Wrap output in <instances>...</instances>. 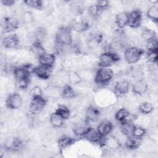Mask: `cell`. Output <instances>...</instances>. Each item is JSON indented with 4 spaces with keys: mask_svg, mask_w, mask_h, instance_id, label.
<instances>
[{
    "mask_svg": "<svg viewBox=\"0 0 158 158\" xmlns=\"http://www.w3.org/2000/svg\"><path fill=\"white\" fill-rule=\"evenodd\" d=\"M146 57L148 60L152 64H157V50L148 51Z\"/></svg>",
    "mask_w": 158,
    "mask_h": 158,
    "instance_id": "cell-38",
    "label": "cell"
},
{
    "mask_svg": "<svg viewBox=\"0 0 158 158\" xmlns=\"http://www.w3.org/2000/svg\"><path fill=\"white\" fill-rule=\"evenodd\" d=\"M127 22L128 12H121L115 15L114 23L119 30H122L127 26Z\"/></svg>",
    "mask_w": 158,
    "mask_h": 158,
    "instance_id": "cell-22",
    "label": "cell"
},
{
    "mask_svg": "<svg viewBox=\"0 0 158 158\" xmlns=\"http://www.w3.org/2000/svg\"><path fill=\"white\" fill-rule=\"evenodd\" d=\"M26 6L36 9H41L43 7V1L41 0H27L23 1Z\"/></svg>",
    "mask_w": 158,
    "mask_h": 158,
    "instance_id": "cell-34",
    "label": "cell"
},
{
    "mask_svg": "<svg viewBox=\"0 0 158 158\" xmlns=\"http://www.w3.org/2000/svg\"><path fill=\"white\" fill-rule=\"evenodd\" d=\"M147 17L154 23L158 20V8L156 5H152L149 7L146 12Z\"/></svg>",
    "mask_w": 158,
    "mask_h": 158,
    "instance_id": "cell-30",
    "label": "cell"
},
{
    "mask_svg": "<svg viewBox=\"0 0 158 158\" xmlns=\"http://www.w3.org/2000/svg\"><path fill=\"white\" fill-rule=\"evenodd\" d=\"M75 142V139L68 135H62L57 140L59 148L61 150L65 149L70 147Z\"/></svg>",
    "mask_w": 158,
    "mask_h": 158,
    "instance_id": "cell-26",
    "label": "cell"
},
{
    "mask_svg": "<svg viewBox=\"0 0 158 158\" xmlns=\"http://www.w3.org/2000/svg\"><path fill=\"white\" fill-rule=\"evenodd\" d=\"M145 46H146V48L147 49L148 51L157 50L158 42H157V37L146 41Z\"/></svg>",
    "mask_w": 158,
    "mask_h": 158,
    "instance_id": "cell-36",
    "label": "cell"
},
{
    "mask_svg": "<svg viewBox=\"0 0 158 158\" xmlns=\"http://www.w3.org/2000/svg\"><path fill=\"white\" fill-rule=\"evenodd\" d=\"M119 130L127 138L133 136V132L135 125L133 121L125 120L119 123Z\"/></svg>",
    "mask_w": 158,
    "mask_h": 158,
    "instance_id": "cell-19",
    "label": "cell"
},
{
    "mask_svg": "<svg viewBox=\"0 0 158 158\" xmlns=\"http://www.w3.org/2000/svg\"><path fill=\"white\" fill-rule=\"evenodd\" d=\"M83 137L93 143L99 144L100 145H102V146L104 143V141L106 138V137L102 136L99 133L96 128H94L93 127H91L87 130V131L85 133Z\"/></svg>",
    "mask_w": 158,
    "mask_h": 158,
    "instance_id": "cell-12",
    "label": "cell"
},
{
    "mask_svg": "<svg viewBox=\"0 0 158 158\" xmlns=\"http://www.w3.org/2000/svg\"><path fill=\"white\" fill-rule=\"evenodd\" d=\"M60 94L62 98L69 100L73 99L78 96L75 89L70 84H66L61 87Z\"/></svg>",
    "mask_w": 158,
    "mask_h": 158,
    "instance_id": "cell-20",
    "label": "cell"
},
{
    "mask_svg": "<svg viewBox=\"0 0 158 158\" xmlns=\"http://www.w3.org/2000/svg\"><path fill=\"white\" fill-rule=\"evenodd\" d=\"M101 114V110L99 107L95 106L90 105L85 110V120L90 125L91 122H94L99 120Z\"/></svg>",
    "mask_w": 158,
    "mask_h": 158,
    "instance_id": "cell-11",
    "label": "cell"
},
{
    "mask_svg": "<svg viewBox=\"0 0 158 158\" xmlns=\"http://www.w3.org/2000/svg\"><path fill=\"white\" fill-rule=\"evenodd\" d=\"M35 20L33 14L28 10H25L21 14V21L25 25H31Z\"/></svg>",
    "mask_w": 158,
    "mask_h": 158,
    "instance_id": "cell-31",
    "label": "cell"
},
{
    "mask_svg": "<svg viewBox=\"0 0 158 158\" xmlns=\"http://www.w3.org/2000/svg\"><path fill=\"white\" fill-rule=\"evenodd\" d=\"M130 87V83L128 80H118L116 81L114 85L113 93L116 96L122 97L128 93Z\"/></svg>",
    "mask_w": 158,
    "mask_h": 158,
    "instance_id": "cell-9",
    "label": "cell"
},
{
    "mask_svg": "<svg viewBox=\"0 0 158 158\" xmlns=\"http://www.w3.org/2000/svg\"><path fill=\"white\" fill-rule=\"evenodd\" d=\"M131 114L128 109L125 107H121L115 112L114 117L118 122L120 123L125 120H130L129 118L131 117Z\"/></svg>",
    "mask_w": 158,
    "mask_h": 158,
    "instance_id": "cell-24",
    "label": "cell"
},
{
    "mask_svg": "<svg viewBox=\"0 0 158 158\" xmlns=\"http://www.w3.org/2000/svg\"><path fill=\"white\" fill-rule=\"evenodd\" d=\"M47 103L48 99L43 96L32 98L29 104L30 112L33 115L40 114L46 108Z\"/></svg>",
    "mask_w": 158,
    "mask_h": 158,
    "instance_id": "cell-5",
    "label": "cell"
},
{
    "mask_svg": "<svg viewBox=\"0 0 158 158\" xmlns=\"http://www.w3.org/2000/svg\"><path fill=\"white\" fill-rule=\"evenodd\" d=\"M64 119L58 114L53 112L49 115V123L54 128H61L64 123Z\"/></svg>",
    "mask_w": 158,
    "mask_h": 158,
    "instance_id": "cell-25",
    "label": "cell"
},
{
    "mask_svg": "<svg viewBox=\"0 0 158 158\" xmlns=\"http://www.w3.org/2000/svg\"><path fill=\"white\" fill-rule=\"evenodd\" d=\"M144 51L138 46H129L123 51V57L128 64L137 63L144 54Z\"/></svg>",
    "mask_w": 158,
    "mask_h": 158,
    "instance_id": "cell-2",
    "label": "cell"
},
{
    "mask_svg": "<svg viewBox=\"0 0 158 158\" xmlns=\"http://www.w3.org/2000/svg\"><path fill=\"white\" fill-rule=\"evenodd\" d=\"M120 59V55L118 53L106 51L99 54L98 64L99 67H110L113 64L118 62Z\"/></svg>",
    "mask_w": 158,
    "mask_h": 158,
    "instance_id": "cell-4",
    "label": "cell"
},
{
    "mask_svg": "<svg viewBox=\"0 0 158 158\" xmlns=\"http://www.w3.org/2000/svg\"><path fill=\"white\" fill-rule=\"evenodd\" d=\"M141 38L146 41L150 39L156 38V33L153 29L146 27L142 30L141 32Z\"/></svg>",
    "mask_w": 158,
    "mask_h": 158,
    "instance_id": "cell-33",
    "label": "cell"
},
{
    "mask_svg": "<svg viewBox=\"0 0 158 158\" xmlns=\"http://www.w3.org/2000/svg\"><path fill=\"white\" fill-rule=\"evenodd\" d=\"M113 128L114 126L112 122L108 119H106L99 122L97 126L96 130L102 136L106 137L109 136V135L112 131Z\"/></svg>",
    "mask_w": 158,
    "mask_h": 158,
    "instance_id": "cell-17",
    "label": "cell"
},
{
    "mask_svg": "<svg viewBox=\"0 0 158 158\" xmlns=\"http://www.w3.org/2000/svg\"><path fill=\"white\" fill-rule=\"evenodd\" d=\"M1 3L5 7H11L15 3V1L14 0H2Z\"/></svg>",
    "mask_w": 158,
    "mask_h": 158,
    "instance_id": "cell-41",
    "label": "cell"
},
{
    "mask_svg": "<svg viewBox=\"0 0 158 158\" xmlns=\"http://www.w3.org/2000/svg\"><path fill=\"white\" fill-rule=\"evenodd\" d=\"M55 45L59 47L70 46L73 43L72 30L69 27H60L54 35Z\"/></svg>",
    "mask_w": 158,
    "mask_h": 158,
    "instance_id": "cell-1",
    "label": "cell"
},
{
    "mask_svg": "<svg viewBox=\"0 0 158 158\" xmlns=\"http://www.w3.org/2000/svg\"><path fill=\"white\" fill-rule=\"evenodd\" d=\"M95 4L98 9L102 12L107 10L110 6V2L108 1H98Z\"/></svg>",
    "mask_w": 158,
    "mask_h": 158,
    "instance_id": "cell-40",
    "label": "cell"
},
{
    "mask_svg": "<svg viewBox=\"0 0 158 158\" xmlns=\"http://www.w3.org/2000/svg\"><path fill=\"white\" fill-rule=\"evenodd\" d=\"M30 49L33 52V54L38 56V57L44 52H46L43 44L41 43L36 41H34L31 43Z\"/></svg>",
    "mask_w": 158,
    "mask_h": 158,
    "instance_id": "cell-27",
    "label": "cell"
},
{
    "mask_svg": "<svg viewBox=\"0 0 158 158\" xmlns=\"http://www.w3.org/2000/svg\"><path fill=\"white\" fill-rule=\"evenodd\" d=\"M146 133V129L140 125H135L133 132V136L139 137V138H143Z\"/></svg>",
    "mask_w": 158,
    "mask_h": 158,
    "instance_id": "cell-37",
    "label": "cell"
},
{
    "mask_svg": "<svg viewBox=\"0 0 158 158\" xmlns=\"http://www.w3.org/2000/svg\"><path fill=\"white\" fill-rule=\"evenodd\" d=\"M30 96L31 98L38 97L43 96V90L40 86H35L30 90Z\"/></svg>",
    "mask_w": 158,
    "mask_h": 158,
    "instance_id": "cell-39",
    "label": "cell"
},
{
    "mask_svg": "<svg viewBox=\"0 0 158 158\" xmlns=\"http://www.w3.org/2000/svg\"><path fill=\"white\" fill-rule=\"evenodd\" d=\"M55 112L60 115L64 120L69 118L71 115V111L68 106L64 104H59L56 109Z\"/></svg>",
    "mask_w": 158,
    "mask_h": 158,
    "instance_id": "cell-28",
    "label": "cell"
},
{
    "mask_svg": "<svg viewBox=\"0 0 158 158\" xmlns=\"http://www.w3.org/2000/svg\"><path fill=\"white\" fill-rule=\"evenodd\" d=\"M154 106L148 102L141 103L138 107V111L143 115H148L154 111Z\"/></svg>",
    "mask_w": 158,
    "mask_h": 158,
    "instance_id": "cell-29",
    "label": "cell"
},
{
    "mask_svg": "<svg viewBox=\"0 0 158 158\" xmlns=\"http://www.w3.org/2000/svg\"><path fill=\"white\" fill-rule=\"evenodd\" d=\"M30 78H24L15 80V86L19 89H25L28 88L30 84Z\"/></svg>",
    "mask_w": 158,
    "mask_h": 158,
    "instance_id": "cell-35",
    "label": "cell"
},
{
    "mask_svg": "<svg viewBox=\"0 0 158 158\" xmlns=\"http://www.w3.org/2000/svg\"><path fill=\"white\" fill-rule=\"evenodd\" d=\"M19 26V22L14 17H4L1 21L2 30L5 33H10L16 30Z\"/></svg>",
    "mask_w": 158,
    "mask_h": 158,
    "instance_id": "cell-7",
    "label": "cell"
},
{
    "mask_svg": "<svg viewBox=\"0 0 158 158\" xmlns=\"http://www.w3.org/2000/svg\"><path fill=\"white\" fill-rule=\"evenodd\" d=\"M20 43V37L17 34L11 33L6 36L2 40V44L5 48L15 49Z\"/></svg>",
    "mask_w": 158,
    "mask_h": 158,
    "instance_id": "cell-13",
    "label": "cell"
},
{
    "mask_svg": "<svg viewBox=\"0 0 158 158\" xmlns=\"http://www.w3.org/2000/svg\"><path fill=\"white\" fill-rule=\"evenodd\" d=\"M23 147L22 140L17 137H10L7 138L4 143V148L6 151L15 152L19 151Z\"/></svg>",
    "mask_w": 158,
    "mask_h": 158,
    "instance_id": "cell-10",
    "label": "cell"
},
{
    "mask_svg": "<svg viewBox=\"0 0 158 158\" xmlns=\"http://www.w3.org/2000/svg\"><path fill=\"white\" fill-rule=\"evenodd\" d=\"M13 75L15 80L19 79H24V78H30L31 75L28 72L27 69L25 65L15 67L12 69Z\"/></svg>",
    "mask_w": 158,
    "mask_h": 158,
    "instance_id": "cell-23",
    "label": "cell"
},
{
    "mask_svg": "<svg viewBox=\"0 0 158 158\" xmlns=\"http://www.w3.org/2000/svg\"><path fill=\"white\" fill-rule=\"evenodd\" d=\"M23 104V98L21 95L17 93L10 94L6 99V107L12 110L18 109Z\"/></svg>",
    "mask_w": 158,
    "mask_h": 158,
    "instance_id": "cell-8",
    "label": "cell"
},
{
    "mask_svg": "<svg viewBox=\"0 0 158 158\" xmlns=\"http://www.w3.org/2000/svg\"><path fill=\"white\" fill-rule=\"evenodd\" d=\"M68 78H69V83L70 85H77L82 81L78 72L75 71L70 70L68 72Z\"/></svg>",
    "mask_w": 158,
    "mask_h": 158,
    "instance_id": "cell-32",
    "label": "cell"
},
{
    "mask_svg": "<svg viewBox=\"0 0 158 158\" xmlns=\"http://www.w3.org/2000/svg\"><path fill=\"white\" fill-rule=\"evenodd\" d=\"M142 12L138 9H133L128 12L127 26L131 28H138L142 22Z\"/></svg>",
    "mask_w": 158,
    "mask_h": 158,
    "instance_id": "cell-6",
    "label": "cell"
},
{
    "mask_svg": "<svg viewBox=\"0 0 158 158\" xmlns=\"http://www.w3.org/2000/svg\"><path fill=\"white\" fill-rule=\"evenodd\" d=\"M143 143V138H139L135 136H131L127 138L124 144L125 146L130 150H134L138 148Z\"/></svg>",
    "mask_w": 158,
    "mask_h": 158,
    "instance_id": "cell-21",
    "label": "cell"
},
{
    "mask_svg": "<svg viewBox=\"0 0 158 158\" xmlns=\"http://www.w3.org/2000/svg\"><path fill=\"white\" fill-rule=\"evenodd\" d=\"M148 90V84L144 79L135 81L132 85L131 91L133 93L138 96H143Z\"/></svg>",
    "mask_w": 158,
    "mask_h": 158,
    "instance_id": "cell-16",
    "label": "cell"
},
{
    "mask_svg": "<svg viewBox=\"0 0 158 158\" xmlns=\"http://www.w3.org/2000/svg\"><path fill=\"white\" fill-rule=\"evenodd\" d=\"M69 27L76 32L83 33L89 28L90 23L86 19L73 20L70 22Z\"/></svg>",
    "mask_w": 158,
    "mask_h": 158,
    "instance_id": "cell-14",
    "label": "cell"
},
{
    "mask_svg": "<svg viewBox=\"0 0 158 158\" xmlns=\"http://www.w3.org/2000/svg\"><path fill=\"white\" fill-rule=\"evenodd\" d=\"M114 76V70L110 67H99L95 72L94 82L96 84L104 85L109 84Z\"/></svg>",
    "mask_w": 158,
    "mask_h": 158,
    "instance_id": "cell-3",
    "label": "cell"
},
{
    "mask_svg": "<svg viewBox=\"0 0 158 158\" xmlns=\"http://www.w3.org/2000/svg\"><path fill=\"white\" fill-rule=\"evenodd\" d=\"M52 73V67L39 65L35 67L34 73L39 79L46 80L49 79Z\"/></svg>",
    "mask_w": 158,
    "mask_h": 158,
    "instance_id": "cell-15",
    "label": "cell"
},
{
    "mask_svg": "<svg viewBox=\"0 0 158 158\" xmlns=\"http://www.w3.org/2000/svg\"><path fill=\"white\" fill-rule=\"evenodd\" d=\"M40 65L53 67L56 62V55L54 53L45 52L38 57Z\"/></svg>",
    "mask_w": 158,
    "mask_h": 158,
    "instance_id": "cell-18",
    "label": "cell"
}]
</instances>
